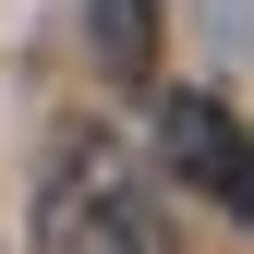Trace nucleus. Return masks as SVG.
I'll return each mask as SVG.
<instances>
[{"instance_id": "obj_2", "label": "nucleus", "mask_w": 254, "mask_h": 254, "mask_svg": "<svg viewBox=\"0 0 254 254\" xmlns=\"http://www.w3.org/2000/svg\"><path fill=\"white\" fill-rule=\"evenodd\" d=\"M157 157H170V182H194V194L218 206V218H242L254 206V157H242V121H230V97H157Z\"/></svg>"}, {"instance_id": "obj_1", "label": "nucleus", "mask_w": 254, "mask_h": 254, "mask_svg": "<svg viewBox=\"0 0 254 254\" xmlns=\"http://www.w3.org/2000/svg\"><path fill=\"white\" fill-rule=\"evenodd\" d=\"M37 254H170V206L133 182V157L73 133L49 157V194H37Z\"/></svg>"}, {"instance_id": "obj_3", "label": "nucleus", "mask_w": 254, "mask_h": 254, "mask_svg": "<svg viewBox=\"0 0 254 254\" xmlns=\"http://www.w3.org/2000/svg\"><path fill=\"white\" fill-rule=\"evenodd\" d=\"M157 37H170V0H85V49L109 85H157Z\"/></svg>"}]
</instances>
